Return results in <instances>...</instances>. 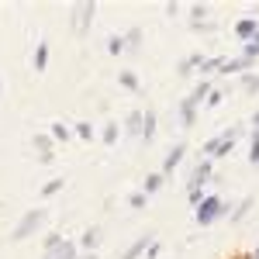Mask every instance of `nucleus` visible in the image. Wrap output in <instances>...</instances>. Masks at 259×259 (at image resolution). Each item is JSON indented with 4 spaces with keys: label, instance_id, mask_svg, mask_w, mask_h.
<instances>
[{
    "label": "nucleus",
    "instance_id": "nucleus-1",
    "mask_svg": "<svg viewBox=\"0 0 259 259\" xmlns=\"http://www.w3.org/2000/svg\"><path fill=\"white\" fill-rule=\"evenodd\" d=\"M218 214H221V200H218V197H207V200L197 207V221H200V225H211Z\"/></svg>",
    "mask_w": 259,
    "mask_h": 259
},
{
    "label": "nucleus",
    "instance_id": "nucleus-2",
    "mask_svg": "<svg viewBox=\"0 0 259 259\" xmlns=\"http://www.w3.org/2000/svg\"><path fill=\"white\" fill-rule=\"evenodd\" d=\"M232 142H235V132H228V135H221V139L207 142V145H204V152H211V156H225V152L232 149Z\"/></svg>",
    "mask_w": 259,
    "mask_h": 259
},
{
    "label": "nucleus",
    "instance_id": "nucleus-3",
    "mask_svg": "<svg viewBox=\"0 0 259 259\" xmlns=\"http://www.w3.org/2000/svg\"><path fill=\"white\" fill-rule=\"evenodd\" d=\"M41 218H45L41 211H28V214L21 218V225L14 228V239H24V235H28V232H31V228H35V225H38Z\"/></svg>",
    "mask_w": 259,
    "mask_h": 259
},
{
    "label": "nucleus",
    "instance_id": "nucleus-4",
    "mask_svg": "<svg viewBox=\"0 0 259 259\" xmlns=\"http://www.w3.org/2000/svg\"><path fill=\"white\" fill-rule=\"evenodd\" d=\"M45 259H76V249L69 242H56V245H49V256Z\"/></svg>",
    "mask_w": 259,
    "mask_h": 259
},
{
    "label": "nucleus",
    "instance_id": "nucleus-5",
    "mask_svg": "<svg viewBox=\"0 0 259 259\" xmlns=\"http://www.w3.org/2000/svg\"><path fill=\"white\" fill-rule=\"evenodd\" d=\"M180 159H183V145H177V149H173V152L166 156V173H169L173 166H180Z\"/></svg>",
    "mask_w": 259,
    "mask_h": 259
},
{
    "label": "nucleus",
    "instance_id": "nucleus-6",
    "mask_svg": "<svg viewBox=\"0 0 259 259\" xmlns=\"http://www.w3.org/2000/svg\"><path fill=\"white\" fill-rule=\"evenodd\" d=\"M235 31H239L242 38H249V35H256V21H242V24L235 28Z\"/></svg>",
    "mask_w": 259,
    "mask_h": 259
},
{
    "label": "nucleus",
    "instance_id": "nucleus-7",
    "mask_svg": "<svg viewBox=\"0 0 259 259\" xmlns=\"http://www.w3.org/2000/svg\"><path fill=\"white\" fill-rule=\"evenodd\" d=\"M145 239H149V235H145ZM145 239H139V242H135V245H132L128 252H124V259H135V256H139L142 249H145Z\"/></svg>",
    "mask_w": 259,
    "mask_h": 259
},
{
    "label": "nucleus",
    "instance_id": "nucleus-8",
    "mask_svg": "<svg viewBox=\"0 0 259 259\" xmlns=\"http://www.w3.org/2000/svg\"><path fill=\"white\" fill-rule=\"evenodd\" d=\"M145 139H149V135H152V124H156V114H152V111H145Z\"/></svg>",
    "mask_w": 259,
    "mask_h": 259
},
{
    "label": "nucleus",
    "instance_id": "nucleus-9",
    "mask_svg": "<svg viewBox=\"0 0 259 259\" xmlns=\"http://www.w3.org/2000/svg\"><path fill=\"white\" fill-rule=\"evenodd\" d=\"M128 128H132V132H142V114H139V111L128 118Z\"/></svg>",
    "mask_w": 259,
    "mask_h": 259
},
{
    "label": "nucleus",
    "instance_id": "nucleus-10",
    "mask_svg": "<svg viewBox=\"0 0 259 259\" xmlns=\"http://www.w3.org/2000/svg\"><path fill=\"white\" fill-rule=\"evenodd\" d=\"M207 173H211V169H207V162H204V166H197V173H194V180H200V183H204V180H207Z\"/></svg>",
    "mask_w": 259,
    "mask_h": 259
},
{
    "label": "nucleus",
    "instance_id": "nucleus-11",
    "mask_svg": "<svg viewBox=\"0 0 259 259\" xmlns=\"http://www.w3.org/2000/svg\"><path fill=\"white\" fill-rule=\"evenodd\" d=\"M45 59H49V49L41 45V49H38V59H35V62H38V69H45Z\"/></svg>",
    "mask_w": 259,
    "mask_h": 259
},
{
    "label": "nucleus",
    "instance_id": "nucleus-12",
    "mask_svg": "<svg viewBox=\"0 0 259 259\" xmlns=\"http://www.w3.org/2000/svg\"><path fill=\"white\" fill-rule=\"evenodd\" d=\"M159 183H162V177H149V183H145V190H159Z\"/></svg>",
    "mask_w": 259,
    "mask_h": 259
},
{
    "label": "nucleus",
    "instance_id": "nucleus-13",
    "mask_svg": "<svg viewBox=\"0 0 259 259\" xmlns=\"http://www.w3.org/2000/svg\"><path fill=\"white\" fill-rule=\"evenodd\" d=\"M107 49H111V52H114V56H118L121 49H124V41H121V38H111V45H107Z\"/></svg>",
    "mask_w": 259,
    "mask_h": 259
},
{
    "label": "nucleus",
    "instance_id": "nucleus-14",
    "mask_svg": "<svg viewBox=\"0 0 259 259\" xmlns=\"http://www.w3.org/2000/svg\"><path fill=\"white\" fill-rule=\"evenodd\" d=\"M249 159H252V162H259V139L252 142V152H249Z\"/></svg>",
    "mask_w": 259,
    "mask_h": 259
},
{
    "label": "nucleus",
    "instance_id": "nucleus-15",
    "mask_svg": "<svg viewBox=\"0 0 259 259\" xmlns=\"http://www.w3.org/2000/svg\"><path fill=\"white\" fill-rule=\"evenodd\" d=\"M252 52H259V31H256V38H252V45H249V56Z\"/></svg>",
    "mask_w": 259,
    "mask_h": 259
},
{
    "label": "nucleus",
    "instance_id": "nucleus-16",
    "mask_svg": "<svg viewBox=\"0 0 259 259\" xmlns=\"http://www.w3.org/2000/svg\"><path fill=\"white\" fill-rule=\"evenodd\" d=\"M256 259H259V249H256Z\"/></svg>",
    "mask_w": 259,
    "mask_h": 259
}]
</instances>
